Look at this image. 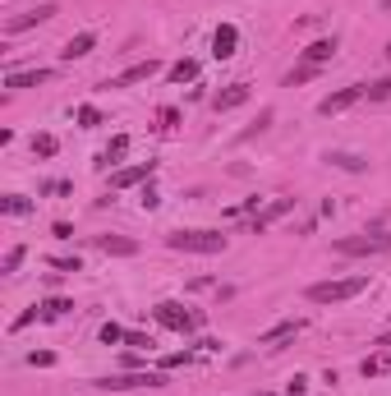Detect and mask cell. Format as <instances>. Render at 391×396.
<instances>
[{
    "instance_id": "ba28073f",
    "label": "cell",
    "mask_w": 391,
    "mask_h": 396,
    "mask_svg": "<svg viewBox=\"0 0 391 396\" xmlns=\"http://www.w3.org/2000/svg\"><path fill=\"white\" fill-rule=\"evenodd\" d=\"M157 69H161V65H157V60L129 65V69H124V74H115V78H111V83H106V88H134V83H148V78L157 74Z\"/></svg>"
},
{
    "instance_id": "e575fe53",
    "label": "cell",
    "mask_w": 391,
    "mask_h": 396,
    "mask_svg": "<svg viewBox=\"0 0 391 396\" xmlns=\"http://www.w3.org/2000/svg\"><path fill=\"white\" fill-rule=\"evenodd\" d=\"M124 341H129V346H143V351L152 346V336H143V332H124Z\"/></svg>"
},
{
    "instance_id": "8fae6325",
    "label": "cell",
    "mask_w": 391,
    "mask_h": 396,
    "mask_svg": "<svg viewBox=\"0 0 391 396\" xmlns=\"http://www.w3.org/2000/svg\"><path fill=\"white\" fill-rule=\"evenodd\" d=\"M152 162H138V166H124V170H115L111 175V189H129V184H143V180H152Z\"/></svg>"
},
{
    "instance_id": "ffe728a7",
    "label": "cell",
    "mask_w": 391,
    "mask_h": 396,
    "mask_svg": "<svg viewBox=\"0 0 391 396\" xmlns=\"http://www.w3.org/2000/svg\"><path fill=\"white\" fill-rule=\"evenodd\" d=\"M327 162H331V166H341V170H364V166H368V162L355 157V153H327Z\"/></svg>"
},
{
    "instance_id": "74e56055",
    "label": "cell",
    "mask_w": 391,
    "mask_h": 396,
    "mask_svg": "<svg viewBox=\"0 0 391 396\" xmlns=\"http://www.w3.org/2000/svg\"><path fill=\"white\" fill-rule=\"evenodd\" d=\"M56 267H60V272H78L83 263H78V258H56Z\"/></svg>"
},
{
    "instance_id": "d590c367",
    "label": "cell",
    "mask_w": 391,
    "mask_h": 396,
    "mask_svg": "<svg viewBox=\"0 0 391 396\" xmlns=\"http://www.w3.org/2000/svg\"><path fill=\"white\" fill-rule=\"evenodd\" d=\"M32 318H37V309H23V314H19V318H14V332H23V327H28Z\"/></svg>"
},
{
    "instance_id": "3957f363",
    "label": "cell",
    "mask_w": 391,
    "mask_h": 396,
    "mask_svg": "<svg viewBox=\"0 0 391 396\" xmlns=\"http://www.w3.org/2000/svg\"><path fill=\"white\" fill-rule=\"evenodd\" d=\"M387 249H391V230H382V235H346V240H336V254H346V258L387 254Z\"/></svg>"
},
{
    "instance_id": "44dd1931",
    "label": "cell",
    "mask_w": 391,
    "mask_h": 396,
    "mask_svg": "<svg viewBox=\"0 0 391 396\" xmlns=\"http://www.w3.org/2000/svg\"><path fill=\"white\" fill-rule=\"evenodd\" d=\"M32 153H37V157H56V153H60V138H56V134H37V138H32Z\"/></svg>"
},
{
    "instance_id": "d4e9b609",
    "label": "cell",
    "mask_w": 391,
    "mask_h": 396,
    "mask_svg": "<svg viewBox=\"0 0 391 396\" xmlns=\"http://www.w3.org/2000/svg\"><path fill=\"white\" fill-rule=\"evenodd\" d=\"M194 74H198V60H180V65H170V83H189Z\"/></svg>"
},
{
    "instance_id": "4316f807",
    "label": "cell",
    "mask_w": 391,
    "mask_h": 396,
    "mask_svg": "<svg viewBox=\"0 0 391 396\" xmlns=\"http://www.w3.org/2000/svg\"><path fill=\"white\" fill-rule=\"evenodd\" d=\"M23 254H28V249H23V244H14V249L5 254V263H0V272H19V263H23Z\"/></svg>"
},
{
    "instance_id": "f546056e",
    "label": "cell",
    "mask_w": 391,
    "mask_h": 396,
    "mask_svg": "<svg viewBox=\"0 0 391 396\" xmlns=\"http://www.w3.org/2000/svg\"><path fill=\"white\" fill-rule=\"evenodd\" d=\"M267 124H271V111H262V116H258V124H254V129H244V134H240V143H249V138H254V134H262Z\"/></svg>"
},
{
    "instance_id": "83f0119b",
    "label": "cell",
    "mask_w": 391,
    "mask_h": 396,
    "mask_svg": "<svg viewBox=\"0 0 391 396\" xmlns=\"http://www.w3.org/2000/svg\"><path fill=\"white\" fill-rule=\"evenodd\" d=\"M78 124H83V129H97V124H102V111L97 107H78Z\"/></svg>"
},
{
    "instance_id": "7a4b0ae2",
    "label": "cell",
    "mask_w": 391,
    "mask_h": 396,
    "mask_svg": "<svg viewBox=\"0 0 391 396\" xmlns=\"http://www.w3.org/2000/svg\"><path fill=\"white\" fill-rule=\"evenodd\" d=\"M368 286V276H341V281H317V286H309V300L313 305H341V300H355L359 290Z\"/></svg>"
},
{
    "instance_id": "8d00e7d4",
    "label": "cell",
    "mask_w": 391,
    "mask_h": 396,
    "mask_svg": "<svg viewBox=\"0 0 391 396\" xmlns=\"http://www.w3.org/2000/svg\"><path fill=\"white\" fill-rule=\"evenodd\" d=\"M180 364H189V355H166L161 360V368H180Z\"/></svg>"
},
{
    "instance_id": "484cf974",
    "label": "cell",
    "mask_w": 391,
    "mask_h": 396,
    "mask_svg": "<svg viewBox=\"0 0 391 396\" xmlns=\"http://www.w3.org/2000/svg\"><path fill=\"white\" fill-rule=\"evenodd\" d=\"M313 74H317V65H300V69H290V74H286V88H300V83H309Z\"/></svg>"
},
{
    "instance_id": "f1b7e54d",
    "label": "cell",
    "mask_w": 391,
    "mask_h": 396,
    "mask_svg": "<svg viewBox=\"0 0 391 396\" xmlns=\"http://www.w3.org/2000/svg\"><path fill=\"white\" fill-rule=\"evenodd\" d=\"M106 341V346H115V341H124V327H115V322H102V332H97Z\"/></svg>"
},
{
    "instance_id": "603a6c76",
    "label": "cell",
    "mask_w": 391,
    "mask_h": 396,
    "mask_svg": "<svg viewBox=\"0 0 391 396\" xmlns=\"http://www.w3.org/2000/svg\"><path fill=\"white\" fill-rule=\"evenodd\" d=\"M69 309H74V305H69V300H60V295H51V300H46V305H42V318H65Z\"/></svg>"
},
{
    "instance_id": "52a82bcc",
    "label": "cell",
    "mask_w": 391,
    "mask_h": 396,
    "mask_svg": "<svg viewBox=\"0 0 391 396\" xmlns=\"http://www.w3.org/2000/svg\"><path fill=\"white\" fill-rule=\"evenodd\" d=\"M244 102H249V83H230V88H221L216 97H212V111H216V116H226V111L244 107Z\"/></svg>"
},
{
    "instance_id": "836d02e7",
    "label": "cell",
    "mask_w": 391,
    "mask_h": 396,
    "mask_svg": "<svg viewBox=\"0 0 391 396\" xmlns=\"http://www.w3.org/2000/svg\"><path fill=\"white\" fill-rule=\"evenodd\" d=\"M161 124H166V129H175V124H180V111L166 107V111H161Z\"/></svg>"
},
{
    "instance_id": "e0dca14e",
    "label": "cell",
    "mask_w": 391,
    "mask_h": 396,
    "mask_svg": "<svg viewBox=\"0 0 391 396\" xmlns=\"http://www.w3.org/2000/svg\"><path fill=\"white\" fill-rule=\"evenodd\" d=\"M331 56H336V37H322V42H313L304 51V65H327Z\"/></svg>"
},
{
    "instance_id": "30bf717a",
    "label": "cell",
    "mask_w": 391,
    "mask_h": 396,
    "mask_svg": "<svg viewBox=\"0 0 391 396\" xmlns=\"http://www.w3.org/2000/svg\"><path fill=\"white\" fill-rule=\"evenodd\" d=\"M235 46H240V28H235V23H221L216 37H212V56H216V60H230Z\"/></svg>"
},
{
    "instance_id": "9c48e42d",
    "label": "cell",
    "mask_w": 391,
    "mask_h": 396,
    "mask_svg": "<svg viewBox=\"0 0 391 396\" xmlns=\"http://www.w3.org/2000/svg\"><path fill=\"white\" fill-rule=\"evenodd\" d=\"M46 19H56V5L46 0V5H37V10H28V14H14L10 23H5V32H23V28H37V23H46Z\"/></svg>"
},
{
    "instance_id": "7402d4cb",
    "label": "cell",
    "mask_w": 391,
    "mask_h": 396,
    "mask_svg": "<svg viewBox=\"0 0 391 396\" xmlns=\"http://www.w3.org/2000/svg\"><path fill=\"white\" fill-rule=\"evenodd\" d=\"M387 368H391V355L377 351L373 360H364V378H377V373H387Z\"/></svg>"
},
{
    "instance_id": "cb8c5ba5",
    "label": "cell",
    "mask_w": 391,
    "mask_h": 396,
    "mask_svg": "<svg viewBox=\"0 0 391 396\" xmlns=\"http://www.w3.org/2000/svg\"><path fill=\"white\" fill-rule=\"evenodd\" d=\"M364 97H368V102H387V97H391V78H377V83H364Z\"/></svg>"
},
{
    "instance_id": "9a60e30c",
    "label": "cell",
    "mask_w": 391,
    "mask_h": 396,
    "mask_svg": "<svg viewBox=\"0 0 391 396\" xmlns=\"http://www.w3.org/2000/svg\"><path fill=\"white\" fill-rule=\"evenodd\" d=\"M97 249L102 254H120V258H129V254H138V240H124V235H97Z\"/></svg>"
},
{
    "instance_id": "ac0fdd59",
    "label": "cell",
    "mask_w": 391,
    "mask_h": 396,
    "mask_svg": "<svg viewBox=\"0 0 391 396\" xmlns=\"http://www.w3.org/2000/svg\"><path fill=\"white\" fill-rule=\"evenodd\" d=\"M0 212H5V217H28L32 203L23 194H5V198H0Z\"/></svg>"
},
{
    "instance_id": "4dcf8cb0",
    "label": "cell",
    "mask_w": 391,
    "mask_h": 396,
    "mask_svg": "<svg viewBox=\"0 0 391 396\" xmlns=\"http://www.w3.org/2000/svg\"><path fill=\"white\" fill-rule=\"evenodd\" d=\"M28 364H32V368H51V364H56V355H51V351H32Z\"/></svg>"
},
{
    "instance_id": "d6a6232c",
    "label": "cell",
    "mask_w": 391,
    "mask_h": 396,
    "mask_svg": "<svg viewBox=\"0 0 391 396\" xmlns=\"http://www.w3.org/2000/svg\"><path fill=\"white\" fill-rule=\"evenodd\" d=\"M69 189H74L69 180H46V184H42V194H69Z\"/></svg>"
},
{
    "instance_id": "7c38bea8",
    "label": "cell",
    "mask_w": 391,
    "mask_h": 396,
    "mask_svg": "<svg viewBox=\"0 0 391 396\" xmlns=\"http://www.w3.org/2000/svg\"><path fill=\"white\" fill-rule=\"evenodd\" d=\"M290 208H295V198H271L267 208H262V212L254 217V235H262V230H267L271 221H276V217H286Z\"/></svg>"
},
{
    "instance_id": "5bb4252c",
    "label": "cell",
    "mask_w": 391,
    "mask_h": 396,
    "mask_svg": "<svg viewBox=\"0 0 391 396\" xmlns=\"http://www.w3.org/2000/svg\"><path fill=\"white\" fill-rule=\"evenodd\" d=\"M304 322L300 318H286V322H276V327H267V332L258 336V346H276V341H290V336H300Z\"/></svg>"
},
{
    "instance_id": "6da1fadb",
    "label": "cell",
    "mask_w": 391,
    "mask_h": 396,
    "mask_svg": "<svg viewBox=\"0 0 391 396\" xmlns=\"http://www.w3.org/2000/svg\"><path fill=\"white\" fill-rule=\"evenodd\" d=\"M166 244L175 254H221L226 235L221 230H175V235H166Z\"/></svg>"
},
{
    "instance_id": "277c9868",
    "label": "cell",
    "mask_w": 391,
    "mask_h": 396,
    "mask_svg": "<svg viewBox=\"0 0 391 396\" xmlns=\"http://www.w3.org/2000/svg\"><path fill=\"white\" fill-rule=\"evenodd\" d=\"M102 392H138V387H161V373L134 368V373H115V378H97Z\"/></svg>"
},
{
    "instance_id": "ab89813d",
    "label": "cell",
    "mask_w": 391,
    "mask_h": 396,
    "mask_svg": "<svg viewBox=\"0 0 391 396\" xmlns=\"http://www.w3.org/2000/svg\"><path fill=\"white\" fill-rule=\"evenodd\" d=\"M387 60H391V46H387Z\"/></svg>"
},
{
    "instance_id": "d6986e66",
    "label": "cell",
    "mask_w": 391,
    "mask_h": 396,
    "mask_svg": "<svg viewBox=\"0 0 391 396\" xmlns=\"http://www.w3.org/2000/svg\"><path fill=\"white\" fill-rule=\"evenodd\" d=\"M124 153H129V134H115V138H111V148L97 157V166H106V162H120Z\"/></svg>"
},
{
    "instance_id": "f35d334b",
    "label": "cell",
    "mask_w": 391,
    "mask_h": 396,
    "mask_svg": "<svg viewBox=\"0 0 391 396\" xmlns=\"http://www.w3.org/2000/svg\"><path fill=\"white\" fill-rule=\"evenodd\" d=\"M382 10H387V14H391V0H382Z\"/></svg>"
},
{
    "instance_id": "4fadbf2b",
    "label": "cell",
    "mask_w": 391,
    "mask_h": 396,
    "mask_svg": "<svg viewBox=\"0 0 391 396\" xmlns=\"http://www.w3.org/2000/svg\"><path fill=\"white\" fill-rule=\"evenodd\" d=\"M46 78H51V69H10V74H5V88H37V83H46Z\"/></svg>"
},
{
    "instance_id": "5b68a950",
    "label": "cell",
    "mask_w": 391,
    "mask_h": 396,
    "mask_svg": "<svg viewBox=\"0 0 391 396\" xmlns=\"http://www.w3.org/2000/svg\"><path fill=\"white\" fill-rule=\"evenodd\" d=\"M157 318H161V327H170V332H194V327H203V314H184V305H175V300H161V305H157Z\"/></svg>"
},
{
    "instance_id": "8992f818",
    "label": "cell",
    "mask_w": 391,
    "mask_h": 396,
    "mask_svg": "<svg viewBox=\"0 0 391 396\" xmlns=\"http://www.w3.org/2000/svg\"><path fill=\"white\" fill-rule=\"evenodd\" d=\"M359 97H364V83H355V88H341V92H331V97H322L317 111H322V116H341V111H350Z\"/></svg>"
},
{
    "instance_id": "1f68e13d",
    "label": "cell",
    "mask_w": 391,
    "mask_h": 396,
    "mask_svg": "<svg viewBox=\"0 0 391 396\" xmlns=\"http://www.w3.org/2000/svg\"><path fill=\"white\" fill-rule=\"evenodd\" d=\"M138 203H143L148 212H157V208H161V198H157V189H143V194H138Z\"/></svg>"
},
{
    "instance_id": "2e32d148",
    "label": "cell",
    "mask_w": 391,
    "mask_h": 396,
    "mask_svg": "<svg viewBox=\"0 0 391 396\" xmlns=\"http://www.w3.org/2000/svg\"><path fill=\"white\" fill-rule=\"evenodd\" d=\"M92 46H97V32H78V37H69L65 42V51H60V60H83Z\"/></svg>"
}]
</instances>
